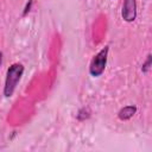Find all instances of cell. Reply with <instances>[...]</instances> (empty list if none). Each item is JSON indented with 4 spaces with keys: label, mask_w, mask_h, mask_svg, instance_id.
Instances as JSON below:
<instances>
[{
    "label": "cell",
    "mask_w": 152,
    "mask_h": 152,
    "mask_svg": "<svg viewBox=\"0 0 152 152\" xmlns=\"http://www.w3.org/2000/svg\"><path fill=\"white\" fill-rule=\"evenodd\" d=\"M24 65L21 63H13L6 71L5 86H4V95L6 97H11L17 88L18 82L20 81L24 74Z\"/></svg>",
    "instance_id": "1"
},
{
    "label": "cell",
    "mask_w": 152,
    "mask_h": 152,
    "mask_svg": "<svg viewBox=\"0 0 152 152\" xmlns=\"http://www.w3.org/2000/svg\"><path fill=\"white\" fill-rule=\"evenodd\" d=\"M108 51H109V46L106 45L91 58L90 64H89V74L93 77H99L103 74V71L106 69V65H107Z\"/></svg>",
    "instance_id": "2"
},
{
    "label": "cell",
    "mask_w": 152,
    "mask_h": 152,
    "mask_svg": "<svg viewBox=\"0 0 152 152\" xmlns=\"http://www.w3.org/2000/svg\"><path fill=\"white\" fill-rule=\"evenodd\" d=\"M121 17L125 21L132 23L137 18V1L135 0H124Z\"/></svg>",
    "instance_id": "3"
},
{
    "label": "cell",
    "mask_w": 152,
    "mask_h": 152,
    "mask_svg": "<svg viewBox=\"0 0 152 152\" xmlns=\"http://www.w3.org/2000/svg\"><path fill=\"white\" fill-rule=\"evenodd\" d=\"M135 113H137V107L133 106V104H128V106L122 107V108L119 110L118 118H119L120 120H128V119H131Z\"/></svg>",
    "instance_id": "4"
},
{
    "label": "cell",
    "mask_w": 152,
    "mask_h": 152,
    "mask_svg": "<svg viewBox=\"0 0 152 152\" xmlns=\"http://www.w3.org/2000/svg\"><path fill=\"white\" fill-rule=\"evenodd\" d=\"M150 66H151V55L148 53V55H147V58H146V61H145V63H142V68H141L142 72H147V71L150 70Z\"/></svg>",
    "instance_id": "5"
},
{
    "label": "cell",
    "mask_w": 152,
    "mask_h": 152,
    "mask_svg": "<svg viewBox=\"0 0 152 152\" xmlns=\"http://www.w3.org/2000/svg\"><path fill=\"white\" fill-rule=\"evenodd\" d=\"M32 4H33V0H28V1H27L26 6H25V8H24L23 15H26V14H27V12H30V10H31V6H32Z\"/></svg>",
    "instance_id": "6"
},
{
    "label": "cell",
    "mask_w": 152,
    "mask_h": 152,
    "mask_svg": "<svg viewBox=\"0 0 152 152\" xmlns=\"http://www.w3.org/2000/svg\"><path fill=\"white\" fill-rule=\"evenodd\" d=\"M1 63H2V52L0 51V65H1Z\"/></svg>",
    "instance_id": "7"
}]
</instances>
